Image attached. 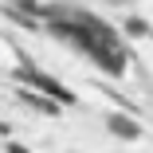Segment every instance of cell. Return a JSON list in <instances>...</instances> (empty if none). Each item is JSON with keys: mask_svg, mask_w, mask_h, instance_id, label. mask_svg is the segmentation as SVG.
I'll return each instance as SVG.
<instances>
[{"mask_svg": "<svg viewBox=\"0 0 153 153\" xmlns=\"http://www.w3.org/2000/svg\"><path fill=\"white\" fill-rule=\"evenodd\" d=\"M47 27H51L59 39L75 43L82 55H90L106 75H122V71H126V47H122L118 32H114L110 24H102L98 16H86V12H55V8H47Z\"/></svg>", "mask_w": 153, "mask_h": 153, "instance_id": "1", "label": "cell"}, {"mask_svg": "<svg viewBox=\"0 0 153 153\" xmlns=\"http://www.w3.org/2000/svg\"><path fill=\"white\" fill-rule=\"evenodd\" d=\"M126 32L130 36H149V24L145 20H126Z\"/></svg>", "mask_w": 153, "mask_h": 153, "instance_id": "5", "label": "cell"}, {"mask_svg": "<svg viewBox=\"0 0 153 153\" xmlns=\"http://www.w3.org/2000/svg\"><path fill=\"white\" fill-rule=\"evenodd\" d=\"M16 79H20V82H27V86H36L39 94H47V98H55V102H63V106H75V94H71L67 86H59L55 79H47V75H39V71H32V67L16 71Z\"/></svg>", "mask_w": 153, "mask_h": 153, "instance_id": "2", "label": "cell"}, {"mask_svg": "<svg viewBox=\"0 0 153 153\" xmlns=\"http://www.w3.org/2000/svg\"><path fill=\"white\" fill-rule=\"evenodd\" d=\"M8 153H27V149H24L20 141H8Z\"/></svg>", "mask_w": 153, "mask_h": 153, "instance_id": "6", "label": "cell"}, {"mask_svg": "<svg viewBox=\"0 0 153 153\" xmlns=\"http://www.w3.org/2000/svg\"><path fill=\"white\" fill-rule=\"evenodd\" d=\"M20 98L27 102V106H36L39 114H59V106H63V102H55V98H47V94H32V90H20Z\"/></svg>", "mask_w": 153, "mask_h": 153, "instance_id": "4", "label": "cell"}, {"mask_svg": "<svg viewBox=\"0 0 153 153\" xmlns=\"http://www.w3.org/2000/svg\"><path fill=\"white\" fill-rule=\"evenodd\" d=\"M106 126H110L118 137H126V141H137V137H141V126H137L134 118H126V114H110Z\"/></svg>", "mask_w": 153, "mask_h": 153, "instance_id": "3", "label": "cell"}]
</instances>
